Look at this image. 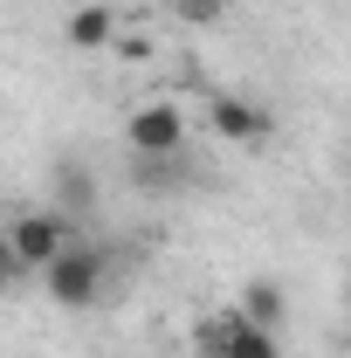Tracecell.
<instances>
[{
    "instance_id": "1",
    "label": "cell",
    "mask_w": 351,
    "mask_h": 358,
    "mask_svg": "<svg viewBox=\"0 0 351 358\" xmlns=\"http://www.w3.org/2000/svg\"><path fill=\"white\" fill-rule=\"evenodd\" d=\"M103 282H110V262H103V248H89V241H69V248L42 268V289H48L55 310H96Z\"/></svg>"
},
{
    "instance_id": "4",
    "label": "cell",
    "mask_w": 351,
    "mask_h": 358,
    "mask_svg": "<svg viewBox=\"0 0 351 358\" xmlns=\"http://www.w3.org/2000/svg\"><path fill=\"white\" fill-rule=\"evenodd\" d=\"M207 131H214L220 145H262V138L275 131V117H268V103H255V96L214 90V96H207Z\"/></svg>"
},
{
    "instance_id": "9",
    "label": "cell",
    "mask_w": 351,
    "mask_h": 358,
    "mask_svg": "<svg viewBox=\"0 0 351 358\" xmlns=\"http://www.w3.org/2000/svg\"><path fill=\"white\" fill-rule=\"evenodd\" d=\"M227 331H234V303L227 310H207L193 324V358H227Z\"/></svg>"
},
{
    "instance_id": "7",
    "label": "cell",
    "mask_w": 351,
    "mask_h": 358,
    "mask_svg": "<svg viewBox=\"0 0 351 358\" xmlns=\"http://www.w3.org/2000/svg\"><path fill=\"white\" fill-rule=\"evenodd\" d=\"M227 358H282V331H262L234 310V331H227Z\"/></svg>"
},
{
    "instance_id": "2",
    "label": "cell",
    "mask_w": 351,
    "mask_h": 358,
    "mask_svg": "<svg viewBox=\"0 0 351 358\" xmlns=\"http://www.w3.org/2000/svg\"><path fill=\"white\" fill-rule=\"evenodd\" d=\"M69 234H76V221H69V214H55V207H28V214H14V221H7V241H14V255H21L28 275H42V268L69 248Z\"/></svg>"
},
{
    "instance_id": "8",
    "label": "cell",
    "mask_w": 351,
    "mask_h": 358,
    "mask_svg": "<svg viewBox=\"0 0 351 358\" xmlns=\"http://www.w3.org/2000/svg\"><path fill=\"white\" fill-rule=\"evenodd\" d=\"M110 35H117V14H110L103 0H89V7L69 14V42H76V48H103Z\"/></svg>"
},
{
    "instance_id": "11",
    "label": "cell",
    "mask_w": 351,
    "mask_h": 358,
    "mask_svg": "<svg viewBox=\"0 0 351 358\" xmlns=\"http://www.w3.org/2000/svg\"><path fill=\"white\" fill-rule=\"evenodd\" d=\"M220 14H227V0H179V21H193V28H207Z\"/></svg>"
},
{
    "instance_id": "3",
    "label": "cell",
    "mask_w": 351,
    "mask_h": 358,
    "mask_svg": "<svg viewBox=\"0 0 351 358\" xmlns=\"http://www.w3.org/2000/svg\"><path fill=\"white\" fill-rule=\"evenodd\" d=\"M124 145H131V159L186 152V110L179 103H138L131 117H124Z\"/></svg>"
},
{
    "instance_id": "12",
    "label": "cell",
    "mask_w": 351,
    "mask_h": 358,
    "mask_svg": "<svg viewBox=\"0 0 351 358\" xmlns=\"http://www.w3.org/2000/svg\"><path fill=\"white\" fill-rule=\"evenodd\" d=\"M21 275H28V268H21V255H14V241H7V227H0V296H7V289H14Z\"/></svg>"
},
{
    "instance_id": "10",
    "label": "cell",
    "mask_w": 351,
    "mask_h": 358,
    "mask_svg": "<svg viewBox=\"0 0 351 358\" xmlns=\"http://www.w3.org/2000/svg\"><path fill=\"white\" fill-rule=\"evenodd\" d=\"M131 173H138V186H145V193H152V186L166 193V186H179V179H186V152H166V159H131Z\"/></svg>"
},
{
    "instance_id": "6",
    "label": "cell",
    "mask_w": 351,
    "mask_h": 358,
    "mask_svg": "<svg viewBox=\"0 0 351 358\" xmlns=\"http://www.w3.org/2000/svg\"><path fill=\"white\" fill-rule=\"evenodd\" d=\"M234 310L248 317V324H262V331H282V310H289V303H282V289H275V282H262V275H255V282H241Z\"/></svg>"
},
{
    "instance_id": "5",
    "label": "cell",
    "mask_w": 351,
    "mask_h": 358,
    "mask_svg": "<svg viewBox=\"0 0 351 358\" xmlns=\"http://www.w3.org/2000/svg\"><path fill=\"white\" fill-rule=\"evenodd\" d=\"M55 214H69V221H89L96 214V179H89L83 159H62L55 166Z\"/></svg>"
}]
</instances>
